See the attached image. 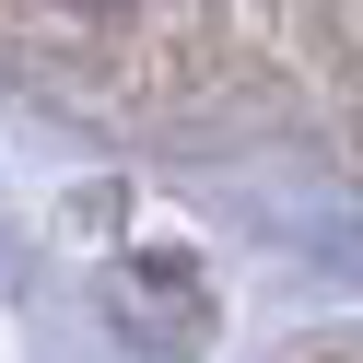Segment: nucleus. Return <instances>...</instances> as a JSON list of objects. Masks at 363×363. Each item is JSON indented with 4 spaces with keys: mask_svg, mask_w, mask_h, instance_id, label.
<instances>
[{
    "mask_svg": "<svg viewBox=\"0 0 363 363\" xmlns=\"http://www.w3.org/2000/svg\"><path fill=\"white\" fill-rule=\"evenodd\" d=\"M82 12H106V0H82Z\"/></svg>",
    "mask_w": 363,
    "mask_h": 363,
    "instance_id": "obj_1",
    "label": "nucleus"
}]
</instances>
